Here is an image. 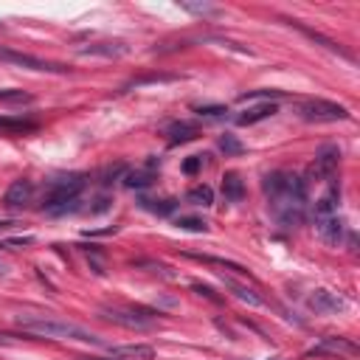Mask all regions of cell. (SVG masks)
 <instances>
[{
  "label": "cell",
  "mask_w": 360,
  "mask_h": 360,
  "mask_svg": "<svg viewBox=\"0 0 360 360\" xmlns=\"http://www.w3.org/2000/svg\"><path fill=\"white\" fill-rule=\"evenodd\" d=\"M265 194H267V205L273 217L284 225L293 228L302 223L304 217V203H307V186L302 177L287 175V172H270L262 183Z\"/></svg>",
  "instance_id": "obj_1"
},
{
  "label": "cell",
  "mask_w": 360,
  "mask_h": 360,
  "mask_svg": "<svg viewBox=\"0 0 360 360\" xmlns=\"http://www.w3.org/2000/svg\"><path fill=\"white\" fill-rule=\"evenodd\" d=\"M17 324L32 335H45V338H59V341H82V344H102L93 333H87L85 326L56 318V315H43V313H20Z\"/></svg>",
  "instance_id": "obj_2"
},
{
  "label": "cell",
  "mask_w": 360,
  "mask_h": 360,
  "mask_svg": "<svg viewBox=\"0 0 360 360\" xmlns=\"http://www.w3.org/2000/svg\"><path fill=\"white\" fill-rule=\"evenodd\" d=\"M85 183H87L85 175H63V177L48 180L45 194H43V212L45 214H65L71 203H76V197L82 194Z\"/></svg>",
  "instance_id": "obj_3"
},
{
  "label": "cell",
  "mask_w": 360,
  "mask_h": 360,
  "mask_svg": "<svg viewBox=\"0 0 360 360\" xmlns=\"http://www.w3.org/2000/svg\"><path fill=\"white\" fill-rule=\"evenodd\" d=\"M102 315L127 329H153L158 326V313L144 307H102Z\"/></svg>",
  "instance_id": "obj_4"
},
{
  "label": "cell",
  "mask_w": 360,
  "mask_h": 360,
  "mask_svg": "<svg viewBox=\"0 0 360 360\" xmlns=\"http://www.w3.org/2000/svg\"><path fill=\"white\" fill-rule=\"evenodd\" d=\"M298 115H302L304 122L324 124V122H344V118H349V110H346L344 104H335V102L310 99V102L298 104Z\"/></svg>",
  "instance_id": "obj_5"
},
{
  "label": "cell",
  "mask_w": 360,
  "mask_h": 360,
  "mask_svg": "<svg viewBox=\"0 0 360 360\" xmlns=\"http://www.w3.org/2000/svg\"><path fill=\"white\" fill-rule=\"evenodd\" d=\"M338 164H341V149L333 146V144H326V146H321L318 153H315V161H313V166H310V175H313L315 180H329V177L338 172Z\"/></svg>",
  "instance_id": "obj_6"
},
{
  "label": "cell",
  "mask_w": 360,
  "mask_h": 360,
  "mask_svg": "<svg viewBox=\"0 0 360 360\" xmlns=\"http://www.w3.org/2000/svg\"><path fill=\"white\" fill-rule=\"evenodd\" d=\"M0 59H6L12 65H20V68H32V71H45V74H65L68 65L63 63H48V59H37V56H28V54H17V51H0Z\"/></svg>",
  "instance_id": "obj_7"
},
{
  "label": "cell",
  "mask_w": 360,
  "mask_h": 360,
  "mask_svg": "<svg viewBox=\"0 0 360 360\" xmlns=\"http://www.w3.org/2000/svg\"><path fill=\"white\" fill-rule=\"evenodd\" d=\"M307 304H310V310H315L318 315H333V313H344V310H346L344 298H341L338 293H333V290H326V287L313 290V295L307 298Z\"/></svg>",
  "instance_id": "obj_8"
},
{
  "label": "cell",
  "mask_w": 360,
  "mask_h": 360,
  "mask_svg": "<svg viewBox=\"0 0 360 360\" xmlns=\"http://www.w3.org/2000/svg\"><path fill=\"white\" fill-rule=\"evenodd\" d=\"M34 200V183L32 180H14L3 194V205L6 208H25Z\"/></svg>",
  "instance_id": "obj_9"
},
{
  "label": "cell",
  "mask_w": 360,
  "mask_h": 360,
  "mask_svg": "<svg viewBox=\"0 0 360 360\" xmlns=\"http://www.w3.org/2000/svg\"><path fill=\"white\" fill-rule=\"evenodd\" d=\"M315 231H318V236L324 239L326 245H338L341 236H344V220L338 214L321 217V220H315Z\"/></svg>",
  "instance_id": "obj_10"
},
{
  "label": "cell",
  "mask_w": 360,
  "mask_h": 360,
  "mask_svg": "<svg viewBox=\"0 0 360 360\" xmlns=\"http://www.w3.org/2000/svg\"><path fill=\"white\" fill-rule=\"evenodd\" d=\"M40 124L34 118H25V115H0V133L6 135H28L34 133Z\"/></svg>",
  "instance_id": "obj_11"
},
{
  "label": "cell",
  "mask_w": 360,
  "mask_h": 360,
  "mask_svg": "<svg viewBox=\"0 0 360 360\" xmlns=\"http://www.w3.org/2000/svg\"><path fill=\"white\" fill-rule=\"evenodd\" d=\"M166 135H169V144L177 146V144H189L200 135V127L194 122H175L166 127Z\"/></svg>",
  "instance_id": "obj_12"
},
{
  "label": "cell",
  "mask_w": 360,
  "mask_h": 360,
  "mask_svg": "<svg viewBox=\"0 0 360 360\" xmlns=\"http://www.w3.org/2000/svg\"><path fill=\"white\" fill-rule=\"evenodd\" d=\"M153 169H155V158L146 164V169H133V172H124V186L127 189H146L149 183L155 180V175H153Z\"/></svg>",
  "instance_id": "obj_13"
},
{
  "label": "cell",
  "mask_w": 360,
  "mask_h": 360,
  "mask_svg": "<svg viewBox=\"0 0 360 360\" xmlns=\"http://www.w3.org/2000/svg\"><path fill=\"white\" fill-rule=\"evenodd\" d=\"M273 113H276V104H273V102H262V104H256V107H248L243 115H236V124L251 127V124L262 122V118H270Z\"/></svg>",
  "instance_id": "obj_14"
},
{
  "label": "cell",
  "mask_w": 360,
  "mask_h": 360,
  "mask_svg": "<svg viewBox=\"0 0 360 360\" xmlns=\"http://www.w3.org/2000/svg\"><path fill=\"white\" fill-rule=\"evenodd\" d=\"M79 54L82 56H107V59H113V56L127 54V45L124 43H96V45L79 48Z\"/></svg>",
  "instance_id": "obj_15"
},
{
  "label": "cell",
  "mask_w": 360,
  "mask_h": 360,
  "mask_svg": "<svg viewBox=\"0 0 360 360\" xmlns=\"http://www.w3.org/2000/svg\"><path fill=\"white\" fill-rule=\"evenodd\" d=\"M223 194L228 203H239L245 197V183H243V177H239L236 172H228L223 177Z\"/></svg>",
  "instance_id": "obj_16"
},
{
  "label": "cell",
  "mask_w": 360,
  "mask_h": 360,
  "mask_svg": "<svg viewBox=\"0 0 360 360\" xmlns=\"http://www.w3.org/2000/svg\"><path fill=\"white\" fill-rule=\"evenodd\" d=\"M338 197H341V192H338V186H333L329 189L318 203H315V220H321V217H333V214H338Z\"/></svg>",
  "instance_id": "obj_17"
},
{
  "label": "cell",
  "mask_w": 360,
  "mask_h": 360,
  "mask_svg": "<svg viewBox=\"0 0 360 360\" xmlns=\"http://www.w3.org/2000/svg\"><path fill=\"white\" fill-rule=\"evenodd\" d=\"M113 357H127V360H153L155 349L146 344H135V346H113L110 349Z\"/></svg>",
  "instance_id": "obj_18"
},
{
  "label": "cell",
  "mask_w": 360,
  "mask_h": 360,
  "mask_svg": "<svg viewBox=\"0 0 360 360\" xmlns=\"http://www.w3.org/2000/svg\"><path fill=\"white\" fill-rule=\"evenodd\" d=\"M225 287L239 298V302H245V304H251V307H262L265 302H262V295H256L251 287H245V284H236L234 279H225Z\"/></svg>",
  "instance_id": "obj_19"
},
{
  "label": "cell",
  "mask_w": 360,
  "mask_h": 360,
  "mask_svg": "<svg viewBox=\"0 0 360 360\" xmlns=\"http://www.w3.org/2000/svg\"><path fill=\"white\" fill-rule=\"evenodd\" d=\"M324 352H333V355H338V352H344V355H355L357 349H355L352 344L341 341V338H324V344H321L318 349H313V355H324Z\"/></svg>",
  "instance_id": "obj_20"
},
{
  "label": "cell",
  "mask_w": 360,
  "mask_h": 360,
  "mask_svg": "<svg viewBox=\"0 0 360 360\" xmlns=\"http://www.w3.org/2000/svg\"><path fill=\"white\" fill-rule=\"evenodd\" d=\"M186 200H189L192 205H203V208H208V205L214 203V192H212V186H205V183H200V186L189 189Z\"/></svg>",
  "instance_id": "obj_21"
},
{
  "label": "cell",
  "mask_w": 360,
  "mask_h": 360,
  "mask_svg": "<svg viewBox=\"0 0 360 360\" xmlns=\"http://www.w3.org/2000/svg\"><path fill=\"white\" fill-rule=\"evenodd\" d=\"M189 259H197V262H205V265H214V267H225L231 270V273H239V276H245L248 270L245 267H239L234 262H225V259H217V256H205V254H189Z\"/></svg>",
  "instance_id": "obj_22"
},
{
  "label": "cell",
  "mask_w": 360,
  "mask_h": 360,
  "mask_svg": "<svg viewBox=\"0 0 360 360\" xmlns=\"http://www.w3.org/2000/svg\"><path fill=\"white\" fill-rule=\"evenodd\" d=\"M141 208H146V212H153L158 217H166L177 208V203L175 200H141Z\"/></svg>",
  "instance_id": "obj_23"
},
{
  "label": "cell",
  "mask_w": 360,
  "mask_h": 360,
  "mask_svg": "<svg viewBox=\"0 0 360 360\" xmlns=\"http://www.w3.org/2000/svg\"><path fill=\"white\" fill-rule=\"evenodd\" d=\"M0 102H6V104H32L34 96H32V93H23V90L9 87V90H0Z\"/></svg>",
  "instance_id": "obj_24"
},
{
  "label": "cell",
  "mask_w": 360,
  "mask_h": 360,
  "mask_svg": "<svg viewBox=\"0 0 360 360\" xmlns=\"http://www.w3.org/2000/svg\"><path fill=\"white\" fill-rule=\"evenodd\" d=\"M177 228L180 231H192V234H205L208 223L200 220V217H177Z\"/></svg>",
  "instance_id": "obj_25"
},
{
  "label": "cell",
  "mask_w": 360,
  "mask_h": 360,
  "mask_svg": "<svg viewBox=\"0 0 360 360\" xmlns=\"http://www.w3.org/2000/svg\"><path fill=\"white\" fill-rule=\"evenodd\" d=\"M180 9H183V12H192V14H200V17L217 14V6H208V3H189V0H180Z\"/></svg>",
  "instance_id": "obj_26"
},
{
  "label": "cell",
  "mask_w": 360,
  "mask_h": 360,
  "mask_svg": "<svg viewBox=\"0 0 360 360\" xmlns=\"http://www.w3.org/2000/svg\"><path fill=\"white\" fill-rule=\"evenodd\" d=\"M220 149H223L225 155H239V153H243L245 146L239 144V141H236L234 135H223V138H220Z\"/></svg>",
  "instance_id": "obj_27"
},
{
  "label": "cell",
  "mask_w": 360,
  "mask_h": 360,
  "mask_svg": "<svg viewBox=\"0 0 360 360\" xmlns=\"http://www.w3.org/2000/svg\"><path fill=\"white\" fill-rule=\"evenodd\" d=\"M177 76H169V74H158V76H144V79H135L130 87H138V85H153V82H175Z\"/></svg>",
  "instance_id": "obj_28"
},
{
  "label": "cell",
  "mask_w": 360,
  "mask_h": 360,
  "mask_svg": "<svg viewBox=\"0 0 360 360\" xmlns=\"http://www.w3.org/2000/svg\"><path fill=\"white\" fill-rule=\"evenodd\" d=\"M197 113H200V115H205V118H220V115L225 113V107H200Z\"/></svg>",
  "instance_id": "obj_29"
},
{
  "label": "cell",
  "mask_w": 360,
  "mask_h": 360,
  "mask_svg": "<svg viewBox=\"0 0 360 360\" xmlns=\"http://www.w3.org/2000/svg\"><path fill=\"white\" fill-rule=\"evenodd\" d=\"M200 166H203V158H189V161L183 164V172H186V175H194Z\"/></svg>",
  "instance_id": "obj_30"
},
{
  "label": "cell",
  "mask_w": 360,
  "mask_h": 360,
  "mask_svg": "<svg viewBox=\"0 0 360 360\" xmlns=\"http://www.w3.org/2000/svg\"><path fill=\"white\" fill-rule=\"evenodd\" d=\"M194 290H197L200 295H205V298H212V302H220V295H214V290H212V287H203V284H194Z\"/></svg>",
  "instance_id": "obj_31"
},
{
  "label": "cell",
  "mask_w": 360,
  "mask_h": 360,
  "mask_svg": "<svg viewBox=\"0 0 360 360\" xmlns=\"http://www.w3.org/2000/svg\"><path fill=\"white\" fill-rule=\"evenodd\" d=\"M14 225H17V220H0V231H9Z\"/></svg>",
  "instance_id": "obj_32"
},
{
  "label": "cell",
  "mask_w": 360,
  "mask_h": 360,
  "mask_svg": "<svg viewBox=\"0 0 360 360\" xmlns=\"http://www.w3.org/2000/svg\"><path fill=\"white\" fill-rule=\"evenodd\" d=\"M9 341V335H0V344H6Z\"/></svg>",
  "instance_id": "obj_33"
},
{
  "label": "cell",
  "mask_w": 360,
  "mask_h": 360,
  "mask_svg": "<svg viewBox=\"0 0 360 360\" xmlns=\"http://www.w3.org/2000/svg\"><path fill=\"white\" fill-rule=\"evenodd\" d=\"M79 360H99V357H79Z\"/></svg>",
  "instance_id": "obj_34"
}]
</instances>
